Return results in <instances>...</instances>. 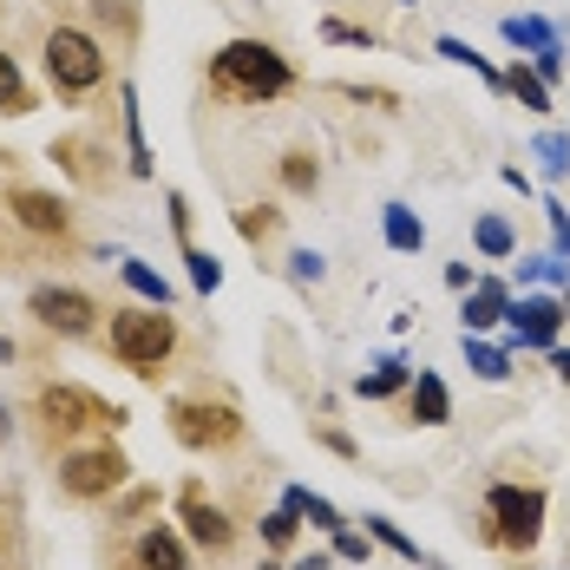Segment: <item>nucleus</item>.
Segmentation results:
<instances>
[{
  "label": "nucleus",
  "instance_id": "1",
  "mask_svg": "<svg viewBox=\"0 0 570 570\" xmlns=\"http://www.w3.org/2000/svg\"><path fill=\"white\" fill-rule=\"evenodd\" d=\"M210 86L229 92V99L269 106V99H283L288 86H295V72H288V59L276 53V47H263V40H229L224 53L210 59Z\"/></svg>",
  "mask_w": 570,
  "mask_h": 570
},
{
  "label": "nucleus",
  "instance_id": "2",
  "mask_svg": "<svg viewBox=\"0 0 570 570\" xmlns=\"http://www.w3.org/2000/svg\"><path fill=\"white\" fill-rule=\"evenodd\" d=\"M106 342H112V354L131 374H158L177 347V322L165 308H118L112 328H106Z\"/></svg>",
  "mask_w": 570,
  "mask_h": 570
},
{
  "label": "nucleus",
  "instance_id": "3",
  "mask_svg": "<svg viewBox=\"0 0 570 570\" xmlns=\"http://www.w3.org/2000/svg\"><path fill=\"white\" fill-rule=\"evenodd\" d=\"M47 79H53L59 92H92L99 79H106V47L92 40V33H79V27H53L47 33Z\"/></svg>",
  "mask_w": 570,
  "mask_h": 570
},
{
  "label": "nucleus",
  "instance_id": "4",
  "mask_svg": "<svg viewBox=\"0 0 570 570\" xmlns=\"http://www.w3.org/2000/svg\"><path fill=\"white\" fill-rule=\"evenodd\" d=\"M485 518H492V538L499 544H538V531H544V492L538 485H492V499H485Z\"/></svg>",
  "mask_w": 570,
  "mask_h": 570
},
{
  "label": "nucleus",
  "instance_id": "5",
  "mask_svg": "<svg viewBox=\"0 0 570 570\" xmlns=\"http://www.w3.org/2000/svg\"><path fill=\"white\" fill-rule=\"evenodd\" d=\"M40 420H47V433H59V440H66V433H79V426H118L125 413H118V406H106L99 394H86V387H66V381H59V387H47V394H40Z\"/></svg>",
  "mask_w": 570,
  "mask_h": 570
},
{
  "label": "nucleus",
  "instance_id": "6",
  "mask_svg": "<svg viewBox=\"0 0 570 570\" xmlns=\"http://www.w3.org/2000/svg\"><path fill=\"white\" fill-rule=\"evenodd\" d=\"M171 433L184 440V446H229L236 433H243V420H236V406H224V400H177L171 406Z\"/></svg>",
  "mask_w": 570,
  "mask_h": 570
},
{
  "label": "nucleus",
  "instance_id": "7",
  "mask_svg": "<svg viewBox=\"0 0 570 570\" xmlns=\"http://www.w3.org/2000/svg\"><path fill=\"white\" fill-rule=\"evenodd\" d=\"M27 308H33V322L53 328V335H92V315H99V302H92L86 288H66V283H40L27 295Z\"/></svg>",
  "mask_w": 570,
  "mask_h": 570
},
{
  "label": "nucleus",
  "instance_id": "8",
  "mask_svg": "<svg viewBox=\"0 0 570 570\" xmlns=\"http://www.w3.org/2000/svg\"><path fill=\"white\" fill-rule=\"evenodd\" d=\"M118 479H125V453L118 446H86V453H72L59 465V485L72 499H106V492H118Z\"/></svg>",
  "mask_w": 570,
  "mask_h": 570
},
{
  "label": "nucleus",
  "instance_id": "9",
  "mask_svg": "<svg viewBox=\"0 0 570 570\" xmlns=\"http://www.w3.org/2000/svg\"><path fill=\"white\" fill-rule=\"evenodd\" d=\"M505 322H512V342L518 347H558V328H564V302H551V295H524L505 308Z\"/></svg>",
  "mask_w": 570,
  "mask_h": 570
},
{
  "label": "nucleus",
  "instance_id": "10",
  "mask_svg": "<svg viewBox=\"0 0 570 570\" xmlns=\"http://www.w3.org/2000/svg\"><path fill=\"white\" fill-rule=\"evenodd\" d=\"M7 210H13L20 224L33 229V236H66V229H72V217H66V204H59L53 190H33V184L7 190Z\"/></svg>",
  "mask_w": 570,
  "mask_h": 570
},
{
  "label": "nucleus",
  "instance_id": "11",
  "mask_svg": "<svg viewBox=\"0 0 570 570\" xmlns=\"http://www.w3.org/2000/svg\"><path fill=\"white\" fill-rule=\"evenodd\" d=\"M184 524H190V538H197L204 551H229V538H236V524H229L217 505H204V492H197V485L184 492Z\"/></svg>",
  "mask_w": 570,
  "mask_h": 570
},
{
  "label": "nucleus",
  "instance_id": "12",
  "mask_svg": "<svg viewBox=\"0 0 570 570\" xmlns=\"http://www.w3.org/2000/svg\"><path fill=\"white\" fill-rule=\"evenodd\" d=\"M505 308H512V288L485 276V283H479V295L459 308V322H465V335H485V328H499V322H505Z\"/></svg>",
  "mask_w": 570,
  "mask_h": 570
},
{
  "label": "nucleus",
  "instance_id": "13",
  "mask_svg": "<svg viewBox=\"0 0 570 570\" xmlns=\"http://www.w3.org/2000/svg\"><path fill=\"white\" fill-rule=\"evenodd\" d=\"M138 570H190L184 538H177L171 524H151V531L138 538Z\"/></svg>",
  "mask_w": 570,
  "mask_h": 570
},
{
  "label": "nucleus",
  "instance_id": "14",
  "mask_svg": "<svg viewBox=\"0 0 570 570\" xmlns=\"http://www.w3.org/2000/svg\"><path fill=\"white\" fill-rule=\"evenodd\" d=\"M413 420H420V426H446V420H453V394H446L440 374H420V381H413Z\"/></svg>",
  "mask_w": 570,
  "mask_h": 570
},
{
  "label": "nucleus",
  "instance_id": "15",
  "mask_svg": "<svg viewBox=\"0 0 570 570\" xmlns=\"http://www.w3.org/2000/svg\"><path fill=\"white\" fill-rule=\"evenodd\" d=\"M381 236H387V249H400V256H413L420 243H426V224L406 210V204H387L381 210Z\"/></svg>",
  "mask_w": 570,
  "mask_h": 570
},
{
  "label": "nucleus",
  "instance_id": "16",
  "mask_svg": "<svg viewBox=\"0 0 570 570\" xmlns=\"http://www.w3.org/2000/svg\"><path fill=\"white\" fill-rule=\"evenodd\" d=\"M499 79H505V92H512L524 112H551V86H544V79H538V72L524 66V59H518L512 72H499Z\"/></svg>",
  "mask_w": 570,
  "mask_h": 570
},
{
  "label": "nucleus",
  "instance_id": "17",
  "mask_svg": "<svg viewBox=\"0 0 570 570\" xmlns=\"http://www.w3.org/2000/svg\"><path fill=\"white\" fill-rule=\"evenodd\" d=\"M505 40H512V47H531V53H551V47H558V27L538 20V13H512V20H505Z\"/></svg>",
  "mask_w": 570,
  "mask_h": 570
},
{
  "label": "nucleus",
  "instance_id": "18",
  "mask_svg": "<svg viewBox=\"0 0 570 570\" xmlns=\"http://www.w3.org/2000/svg\"><path fill=\"white\" fill-rule=\"evenodd\" d=\"M465 367H472L479 381H512V354H505V347H485L479 335H465Z\"/></svg>",
  "mask_w": 570,
  "mask_h": 570
},
{
  "label": "nucleus",
  "instance_id": "19",
  "mask_svg": "<svg viewBox=\"0 0 570 570\" xmlns=\"http://www.w3.org/2000/svg\"><path fill=\"white\" fill-rule=\"evenodd\" d=\"M531 158H538L544 177H564L570 171V138L564 131H538V138H531Z\"/></svg>",
  "mask_w": 570,
  "mask_h": 570
},
{
  "label": "nucleus",
  "instance_id": "20",
  "mask_svg": "<svg viewBox=\"0 0 570 570\" xmlns=\"http://www.w3.org/2000/svg\"><path fill=\"white\" fill-rule=\"evenodd\" d=\"M406 387V361H374V374H361V400H387V394H400Z\"/></svg>",
  "mask_w": 570,
  "mask_h": 570
},
{
  "label": "nucleus",
  "instance_id": "21",
  "mask_svg": "<svg viewBox=\"0 0 570 570\" xmlns=\"http://www.w3.org/2000/svg\"><path fill=\"white\" fill-rule=\"evenodd\" d=\"M433 53H446V59H453V66H472V72H479V79H485L492 92H505V79H499V66H485V59L472 53L465 40H453V33H440V47H433Z\"/></svg>",
  "mask_w": 570,
  "mask_h": 570
},
{
  "label": "nucleus",
  "instance_id": "22",
  "mask_svg": "<svg viewBox=\"0 0 570 570\" xmlns=\"http://www.w3.org/2000/svg\"><path fill=\"white\" fill-rule=\"evenodd\" d=\"M472 243H479L485 256H512V249H518V229L505 224V217H479V224H472Z\"/></svg>",
  "mask_w": 570,
  "mask_h": 570
},
{
  "label": "nucleus",
  "instance_id": "23",
  "mask_svg": "<svg viewBox=\"0 0 570 570\" xmlns=\"http://www.w3.org/2000/svg\"><path fill=\"white\" fill-rule=\"evenodd\" d=\"M0 112H33V92L20 86V66H13V53H0Z\"/></svg>",
  "mask_w": 570,
  "mask_h": 570
},
{
  "label": "nucleus",
  "instance_id": "24",
  "mask_svg": "<svg viewBox=\"0 0 570 570\" xmlns=\"http://www.w3.org/2000/svg\"><path fill=\"white\" fill-rule=\"evenodd\" d=\"M125 283L138 288V295H145L151 308H165V302H171V283H165L158 269H145V263H131V256H125Z\"/></svg>",
  "mask_w": 570,
  "mask_h": 570
},
{
  "label": "nucleus",
  "instance_id": "25",
  "mask_svg": "<svg viewBox=\"0 0 570 570\" xmlns=\"http://www.w3.org/2000/svg\"><path fill=\"white\" fill-rule=\"evenodd\" d=\"M283 184H288V190H315V184H322L315 151H283Z\"/></svg>",
  "mask_w": 570,
  "mask_h": 570
},
{
  "label": "nucleus",
  "instance_id": "26",
  "mask_svg": "<svg viewBox=\"0 0 570 570\" xmlns=\"http://www.w3.org/2000/svg\"><path fill=\"white\" fill-rule=\"evenodd\" d=\"M367 531H374V538H381V544H387V551H400V558H406V564H420V544H413V538H406V531H400L394 518H367Z\"/></svg>",
  "mask_w": 570,
  "mask_h": 570
},
{
  "label": "nucleus",
  "instance_id": "27",
  "mask_svg": "<svg viewBox=\"0 0 570 570\" xmlns=\"http://www.w3.org/2000/svg\"><path fill=\"white\" fill-rule=\"evenodd\" d=\"M295 505H283V512H269L263 518V544H276V551H288V544H295Z\"/></svg>",
  "mask_w": 570,
  "mask_h": 570
},
{
  "label": "nucleus",
  "instance_id": "28",
  "mask_svg": "<svg viewBox=\"0 0 570 570\" xmlns=\"http://www.w3.org/2000/svg\"><path fill=\"white\" fill-rule=\"evenodd\" d=\"M184 263H190V283L204 288V295L224 283V263H217V256H204V249H184Z\"/></svg>",
  "mask_w": 570,
  "mask_h": 570
},
{
  "label": "nucleus",
  "instance_id": "29",
  "mask_svg": "<svg viewBox=\"0 0 570 570\" xmlns=\"http://www.w3.org/2000/svg\"><path fill=\"white\" fill-rule=\"evenodd\" d=\"M524 276H531V283H558V288H564L570 283V263H564V256H538V263H524Z\"/></svg>",
  "mask_w": 570,
  "mask_h": 570
},
{
  "label": "nucleus",
  "instance_id": "30",
  "mask_svg": "<svg viewBox=\"0 0 570 570\" xmlns=\"http://www.w3.org/2000/svg\"><path fill=\"white\" fill-rule=\"evenodd\" d=\"M288 269H295V283H322V256H315V249H295Z\"/></svg>",
  "mask_w": 570,
  "mask_h": 570
},
{
  "label": "nucleus",
  "instance_id": "31",
  "mask_svg": "<svg viewBox=\"0 0 570 570\" xmlns=\"http://www.w3.org/2000/svg\"><path fill=\"white\" fill-rule=\"evenodd\" d=\"M544 217H551V236H558V256H570V210L564 204H544Z\"/></svg>",
  "mask_w": 570,
  "mask_h": 570
},
{
  "label": "nucleus",
  "instance_id": "32",
  "mask_svg": "<svg viewBox=\"0 0 570 570\" xmlns=\"http://www.w3.org/2000/svg\"><path fill=\"white\" fill-rule=\"evenodd\" d=\"M236 229H243V236H269V229H276V210H243Z\"/></svg>",
  "mask_w": 570,
  "mask_h": 570
},
{
  "label": "nucleus",
  "instance_id": "33",
  "mask_svg": "<svg viewBox=\"0 0 570 570\" xmlns=\"http://www.w3.org/2000/svg\"><path fill=\"white\" fill-rule=\"evenodd\" d=\"M335 551H342L347 564H367V538H347V531H335Z\"/></svg>",
  "mask_w": 570,
  "mask_h": 570
},
{
  "label": "nucleus",
  "instance_id": "34",
  "mask_svg": "<svg viewBox=\"0 0 570 570\" xmlns=\"http://www.w3.org/2000/svg\"><path fill=\"white\" fill-rule=\"evenodd\" d=\"M322 33H328V40H347V47H374V40H367V33H361V27H342V20H328V27H322Z\"/></svg>",
  "mask_w": 570,
  "mask_h": 570
},
{
  "label": "nucleus",
  "instance_id": "35",
  "mask_svg": "<svg viewBox=\"0 0 570 570\" xmlns=\"http://www.w3.org/2000/svg\"><path fill=\"white\" fill-rule=\"evenodd\" d=\"M322 446H328V453H342V459H354V440H347V433H335V426L322 433Z\"/></svg>",
  "mask_w": 570,
  "mask_h": 570
},
{
  "label": "nucleus",
  "instance_id": "36",
  "mask_svg": "<svg viewBox=\"0 0 570 570\" xmlns=\"http://www.w3.org/2000/svg\"><path fill=\"white\" fill-rule=\"evenodd\" d=\"M551 367H558V381L570 387V347H551Z\"/></svg>",
  "mask_w": 570,
  "mask_h": 570
},
{
  "label": "nucleus",
  "instance_id": "37",
  "mask_svg": "<svg viewBox=\"0 0 570 570\" xmlns=\"http://www.w3.org/2000/svg\"><path fill=\"white\" fill-rule=\"evenodd\" d=\"M13 440V413H7V400H0V446Z\"/></svg>",
  "mask_w": 570,
  "mask_h": 570
},
{
  "label": "nucleus",
  "instance_id": "38",
  "mask_svg": "<svg viewBox=\"0 0 570 570\" xmlns=\"http://www.w3.org/2000/svg\"><path fill=\"white\" fill-rule=\"evenodd\" d=\"M564 322H570V283H564Z\"/></svg>",
  "mask_w": 570,
  "mask_h": 570
},
{
  "label": "nucleus",
  "instance_id": "39",
  "mask_svg": "<svg viewBox=\"0 0 570 570\" xmlns=\"http://www.w3.org/2000/svg\"><path fill=\"white\" fill-rule=\"evenodd\" d=\"M0 256H7V249H0Z\"/></svg>",
  "mask_w": 570,
  "mask_h": 570
}]
</instances>
